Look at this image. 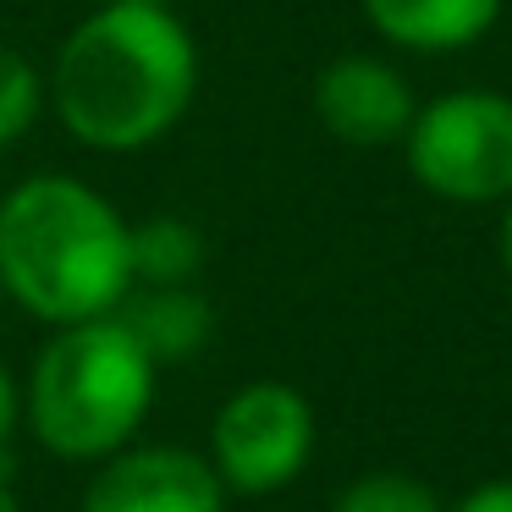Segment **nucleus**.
<instances>
[{"instance_id":"obj_1","label":"nucleus","mask_w":512,"mask_h":512,"mask_svg":"<svg viewBox=\"0 0 512 512\" xmlns=\"http://www.w3.org/2000/svg\"><path fill=\"white\" fill-rule=\"evenodd\" d=\"M50 105L83 149L138 155L177 133L199 89V45L171 6L105 0L61 39Z\"/></svg>"},{"instance_id":"obj_2","label":"nucleus","mask_w":512,"mask_h":512,"mask_svg":"<svg viewBox=\"0 0 512 512\" xmlns=\"http://www.w3.org/2000/svg\"><path fill=\"white\" fill-rule=\"evenodd\" d=\"M133 287V221L78 177L17 182L0 199V292L45 325L100 320Z\"/></svg>"},{"instance_id":"obj_3","label":"nucleus","mask_w":512,"mask_h":512,"mask_svg":"<svg viewBox=\"0 0 512 512\" xmlns=\"http://www.w3.org/2000/svg\"><path fill=\"white\" fill-rule=\"evenodd\" d=\"M160 364L116 314L56 325L23 386V424L61 463H100L144 430Z\"/></svg>"},{"instance_id":"obj_4","label":"nucleus","mask_w":512,"mask_h":512,"mask_svg":"<svg viewBox=\"0 0 512 512\" xmlns=\"http://www.w3.org/2000/svg\"><path fill=\"white\" fill-rule=\"evenodd\" d=\"M408 171L424 193L446 204H507L512 199V94L452 89L419 105L402 138Z\"/></svg>"},{"instance_id":"obj_5","label":"nucleus","mask_w":512,"mask_h":512,"mask_svg":"<svg viewBox=\"0 0 512 512\" xmlns=\"http://www.w3.org/2000/svg\"><path fill=\"white\" fill-rule=\"evenodd\" d=\"M226 496H276L314 457V408L287 380H248L215 408L210 452Z\"/></svg>"},{"instance_id":"obj_6","label":"nucleus","mask_w":512,"mask_h":512,"mask_svg":"<svg viewBox=\"0 0 512 512\" xmlns=\"http://www.w3.org/2000/svg\"><path fill=\"white\" fill-rule=\"evenodd\" d=\"M78 512H226V485L204 452L127 441L100 457Z\"/></svg>"},{"instance_id":"obj_7","label":"nucleus","mask_w":512,"mask_h":512,"mask_svg":"<svg viewBox=\"0 0 512 512\" xmlns=\"http://www.w3.org/2000/svg\"><path fill=\"white\" fill-rule=\"evenodd\" d=\"M413 89L380 56H336L314 78V116L347 149H391L413 127Z\"/></svg>"},{"instance_id":"obj_8","label":"nucleus","mask_w":512,"mask_h":512,"mask_svg":"<svg viewBox=\"0 0 512 512\" xmlns=\"http://www.w3.org/2000/svg\"><path fill=\"white\" fill-rule=\"evenodd\" d=\"M111 314L133 331V342L144 347L160 369L199 358L204 342H210V331H215V309L193 281H177V287H144V281H133L127 298L116 303Z\"/></svg>"},{"instance_id":"obj_9","label":"nucleus","mask_w":512,"mask_h":512,"mask_svg":"<svg viewBox=\"0 0 512 512\" xmlns=\"http://www.w3.org/2000/svg\"><path fill=\"white\" fill-rule=\"evenodd\" d=\"M386 45L413 56H446L485 39L501 17V0H358Z\"/></svg>"},{"instance_id":"obj_10","label":"nucleus","mask_w":512,"mask_h":512,"mask_svg":"<svg viewBox=\"0 0 512 512\" xmlns=\"http://www.w3.org/2000/svg\"><path fill=\"white\" fill-rule=\"evenodd\" d=\"M204 265V237L182 215H149L133 226V281L144 287H177Z\"/></svg>"},{"instance_id":"obj_11","label":"nucleus","mask_w":512,"mask_h":512,"mask_svg":"<svg viewBox=\"0 0 512 512\" xmlns=\"http://www.w3.org/2000/svg\"><path fill=\"white\" fill-rule=\"evenodd\" d=\"M331 512H446V507L419 474H402V468H369V474L353 479V485L336 490Z\"/></svg>"},{"instance_id":"obj_12","label":"nucleus","mask_w":512,"mask_h":512,"mask_svg":"<svg viewBox=\"0 0 512 512\" xmlns=\"http://www.w3.org/2000/svg\"><path fill=\"white\" fill-rule=\"evenodd\" d=\"M50 100V83L23 50L0 45V149H12L17 138L34 133L39 111Z\"/></svg>"},{"instance_id":"obj_13","label":"nucleus","mask_w":512,"mask_h":512,"mask_svg":"<svg viewBox=\"0 0 512 512\" xmlns=\"http://www.w3.org/2000/svg\"><path fill=\"white\" fill-rule=\"evenodd\" d=\"M17 430H23V386L12 380V369L0 364V468H6V457H12Z\"/></svg>"},{"instance_id":"obj_14","label":"nucleus","mask_w":512,"mask_h":512,"mask_svg":"<svg viewBox=\"0 0 512 512\" xmlns=\"http://www.w3.org/2000/svg\"><path fill=\"white\" fill-rule=\"evenodd\" d=\"M446 512H512V474L474 485L463 501H457V507H446Z\"/></svg>"},{"instance_id":"obj_15","label":"nucleus","mask_w":512,"mask_h":512,"mask_svg":"<svg viewBox=\"0 0 512 512\" xmlns=\"http://www.w3.org/2000/svg\"><path fill=\"white\" fill-rule=\"evenodd\" d=\"M501 265L512 276V199H507V215H501Z\"/></svg>"},{"instance_id":"obj_16","label":"nucleus","mask_w":512,"mask_h":512,"mask_svg":"<svg viewBox=\"0 0 512 512\" xmlns=\"http://www.w3.org/2000/svg\"><path fill=\"white\" fill-rule=\"evenodd\" d=\"M0 512H23V501H17V490L6 485V474H0Z\"/></svg>"},{"instance_id":"obj_17","label":"nucleus","mask_w":512,"mask_h":512,"mask_svg":"<svg viewBox=\"0 0 512 512\" xmlns=\"http://www.w3.org/2000/svg\"><path fill=\"white\" fill-rule=\"evenodd\" d=\"M144 6H166V0H144Z\"/></svg>"},{"instance_id":"obj_18","label":"nucleus","mask_w":512,"mask_h":512,"mask_svg":"<svg viewBox=\"0 0 512 512\" xmlns=\"http://www.w3.org/2000/svg\"><path fill=\"white\" fill-rule=\"evenodd\" d=\"M0 303H6V292H0Z\"/></svg>"}]
</instances>
